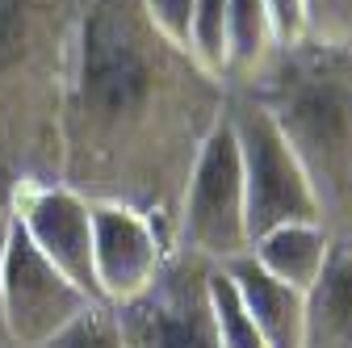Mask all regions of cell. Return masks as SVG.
I'll return each instance as SVG.
<instances>
[{
  "label": "cell",
  "mask_w": 352,
  "mask_h": 348,
  "mask_svg": "<svg viewBox=\"0 0 352 348\" xmlns=\"http://www.w3.org/2000/svg\"><path fill=\"white\" fill-rule=\"evenodd\" d=\"M9 223H13V210L0 206V269H5V239H9ZM0 348H13L9 331H5V307H0Z\"/></svg>",
  "instance_id": "ffe728a7"
},
{
  "label": "cell",
  "mask_w": 352,
  "mask_h": 348,
  "mask_svg": "<svg viewBox=\"0 0 352 348\" xmlns=\"http://www.w3.org/2000/svg\"><path fill=\"white\" fill-rule=\"evenodd\" d=\"M227 84L164 38L139 0H88L59 109V185L147 214L172 239Z\"/></svg>",
  "instance_id": "6da1fadb"
},
{
  "label": "cell",
  "mask_w": 352,
  "mask_h": 348,
  "mask_svg": "<svg viewBox=\"0 0 352 348\" xmlns=\"http://www.w3.org/2000/svg\"><path fill=\"white\" fill-rule=\"evenodd\" d=\"M30 348H126V344H122L113 307H93V311H84L72 327H63L59 336L42 340V344H30Z\"/></svg>",
  "instance_id": "2e32d148"
},
{
  "label": "cell",
  "mask_w": 352,
  "mask_h": 348,
  "mask_svg": "<svg viewBox=\"0 0 352 348\" xmlns=\"http://www.w3.org/2000/svg\"><path fill=\"white\" fill-rule=\"evenodd\" d=\"M235 89L281 126L311 177L327 239L352 243V47H319L302 38L298 47H277V55Z\"/></svg>",
  "instance_id": "3957f363"
},
{
  "label": "cell",
  "mask_w": 352,
  "mask_h": 348,
  "mask_svg": "<svg viewBox=\"0 0 352 348\" xmlns=\"http://www.w3.org/2000/svg\"><path fill=\"white\" fill-rule=\"evenodd\" d=\"M227 122L239 143L243 197H248V235H264L285 223H319V197L311 177L285 143L273 113L248 93L227 89Z\"/></svg>",
  "instance_id": "277c9868"
},
{
  "label": "cell",
  "mask_w": 352,
  "mask_h": 348,
  "mask_svg": "<svg viewBox=\"0 0 352 348\" xmlns=\"http://www.w3.org/2000/svg\"><path fill=\"white\" fill-rule=\"evenodd\" d=\"M206 277H210V260L172 248L168 265L160 269L151 290L139 294L135 302L113 307L122 344L126 348H218Z\"/></svg>",
  "instance_id": "8992f818"
},
{
  "label": "cell",
  "mask_w": 352,
  "mask_h": 348,
  "mask_svg": "<svg viewBox=\"0 0 352 348\" xmlns=\"http://www.w3.org/2000/svg\"><path fill=\"white\" fill-rule=\"evenodd\" d=\"M327 248H331V239H327V231L319 223H285V227H273V231L256 235L248 252L264 273H273L277 281L306 294L323 273Z\"/></svg>",
  "instance_id": "7c38bea8"
},
{
  "label": "cell",
  "mask_w": 352,
  "mask_h": 348,
  "mask_svg": "<svg viewBox=\"0 0 352 348\" xmlns=\"http://www.w3.org/2000/svg\"><path fill=\"white\" fill-rule=\"evenodd\" d=\"M88 0H0V206L59 185V109Z\"/></svg>",
  "instance_id": "7a4b0ae2"
},
{
  "label": "cell",
  "mask_w": 352,
  "mask_h": 348,
  "mask_svg": "<svg viewBox=\"0 0 352 348\" xmlns=\"http://www.w3.org/2000/svg\"><path fill=\"white\" fill-rule=\"evenodd\" d=\"M277 47V25L264 0H227V89L248 84Z\"/></svg>",
  "instance_id": "4fadbf2b"
},
{
  "label": "cell",
  "mask_w": 352,
  "mask_h": 348,
  "mask_svg": "<svg viewBox=\"0 0 352 348\" xmlns=\"http://www.w3.org/2000/svg\"><path fill=\"white\" fill-rule=\"evenodd\" d=\"M298 348H352V243L331 239L319 281L306 290Z\"/></svg>",
  "instance_id": "8fae6325"
},
{
  "label": "cell",
  "mask_w": 352,
  "mask_h": 348,
  "mask_svg": "<svg viewBox=\"0 0 352 348\" xmlns=\"http://www.w3.org/2000/svg\"><path fill=\"white\" fill-rule=\"evenodd\" d=\"M277 25V42L281 47H298L306 38V21H302V0H264Z\"/></svg>",
  "instance_id": "d6986e66"
},
{
  "label": "cell",
  "mask_w": 352,
  "mask_h": 348,
  "mask_svg": "<svg viewBox=\"0 0 352 348\" xmlns=\"http://www.w3.org/2000/svg\"><path fill=\"white\" fill-rule=\"evenodd\" d=\"M218 269L231 277V285H235V294L243 302V311L252 315V323L260 327V336L269 340V348H298V340H302V315H306V294H298L294 285L277 281L273 273H264L252 260V252L231 256L227 265H218Z\"/></svg>",
  "instance_id": "30bf717a"
},
{
  "label": "cell",
  "mask_w": 352,
  "mask_h": 348,
  "mask_svg": "<svg viewBox=\"0 0 352 348\" xmlns=\"http://www.w3.org/2000/svg\"><path fill=\"white\" fill-rule=\"evenodd\" d=\"M206 294H210V315H214L218 348H269V340L260 336V327H256L252 315L243 311V302H239L231 277L218 269V265H210Z\"/></svg>",
  "instance_id": "5bb4252c"
},
{
  "label": "cell",
  "mask_w": 352,
  "mask_h": 348,
  "mask_svg": "<svg viewBox=\"0 0 352 348\" xmlns=\"http://www.w3.org/2000/svg\"><path fill=\"white\" fill-rule=\"evenodd\" d=\"M185 51L206 76L227 84V0H197Z\"/></svg>",
  "instance_id": "9a60e30c"
},
{
  "label": "cell",
  "mask_w": 352,
  "mask_h": 348,
  "mask_svg": "<svg viewBox=\"0 0 352 348\" xmlns=\"http://www.w3.org/2000/svg\"><path fill=\"white\" fill-rule=\"evenodd\" d=\"M9 210L30 235V243L67 281H76L93 302H101L93 273V202H84L67 185H34L21 189Z\"/></svg>",
  "instance_id": "9c48e42d"
},
{
  "label": "cell",
  "mask_w": 352,
  "mask_h": 348,
  "mask_svg": "<svg viewBox=\"0 0 352 348\" xmlns=\"http://www.w3.org/2000/svg\"><path fill=\"white\" fill-rule=\"evenodd\" d=\"M168 256L172 239L147 214L118 202H93V273L105 307H122L147 294Z\"/></svg>",
  "instance_id": "ba28073f"
},
{
  "label": "cell",
  "mask_w": 352,
  "mask_h": 348,
  "mask_svg": "<svg viewBox=\"0 0 352 348\" xmlns=\"http://www.w3.org/2000/svg\"><path fill=\"white\" fill-rule=\"evenodd\" d=\"M172 248L189 252L197 260H210V265H227L231 256H243L252 248L243 164H239V143L227 122V109L193 160L189 185L181 197V214H176Z\"/></svg>",
  "instance_id": "5b68a950"
},
{
  "label": "cell",
  "mask_w": 352,
  "mask_h": 348,
  "mask_svg": "<svg viewBox=\"0 0 352 348\" xmlns=\"http://www.w3.org/2000/svg\"><path fill=\"white\" fill-rule=\"evenodd\" d=\"M0 307H5V331L13 348H30L72 327L84 311L105 307L93 302L76 281H67L47 256H42L21 223H9L5 239V269H0Z\"/></svg>",
  "instance_id": "52a82bcc"
},
{
  "label": "cell",
  "mask_w": 352,
  "mask_h": 348,
  "mask_svg": "<svg viewBox=\"0 0 352 348\" xmlns=\"http://www.w3.org/2000/svg\"><path fill=\"white\" fill-rule=\"evenodd\" d=\"M306 42L352 47V0H302Z\"/></svg>",
  "instance_id": "e0dca14e"
},
{
  "label": "cell",
  "mask_w": 352,
  "mask_h": 348,
  "mask_svg": "<svg viewBox=\"0 0 352 348\" xmlns=\"http://www.w3.org/2000/svg\"><path fill=\"white\" fill-rule=\"evenodd\" d=\"M139 5H143V13L151 17V25L164 38H172L176 47H185V34H189L197 0H139Z\"/></svg>",
  "instance_id": "ac0fdd59"
}]
</instances>
